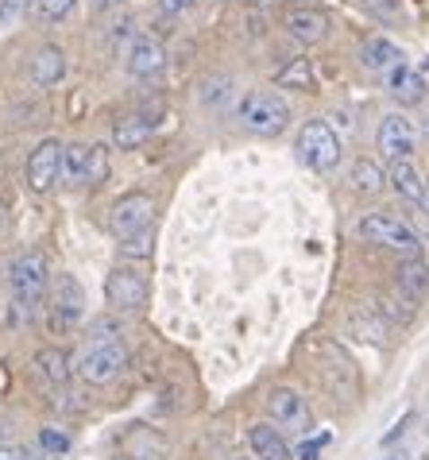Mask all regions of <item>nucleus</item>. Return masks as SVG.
<instances>
[{
  "instance_id": "obj_1",
  "label": "nucleus",
  "mask_w": 429,
  "mask_h": 460,
  "mask_svg": "<svg viewBox=\"0 0 429 460\" xmlns=\"http://www.w3.org/2000/svg\"><path fill=\"white\" fill-rule=\"evenodd\" d=\"M236 117L251 136H283L290 124V105L275 89H251L236 101Z\"/></svg>"
},
{
  "instance_id": "obj_2",
  "label": "nucleus",
  "mask_w": 429,
  "mask_h": 460,
  "mask_svg": "<svg viewBox=\"0 0 429 460\" xmlns=\"http://www.w3.org/2000/svg\"><path fill=\"white\" fill-rule=\"evenodd\" d=\"M8 290H12V302L23 305L28 314L39 310V305L47 302V294H50L47 255L43 252H23V255H16L12 267H8Z\"/></svg>"
},
{
  "instance_id": "obj_3",
  "label": "nucleus",
  "mask_w": 429,
  "mask_h": 460,
  "mask_svg": "<svg viewBox=\"0 0 429 460\" xmlns=\"http://www.w3.org/2000/svg\"><path fill=\"white\" fill-rule=\"evenodd\" d=\"M128 367V349L124 341H105V344H85V349L74 356V376L90 387H105V383H117Z\"/></svg>"
},
{
  "instance_id": "obj_4",
  "label": "nucleus",
  "mask_w": 429,
  "mask_h": 460,
  "mask_svg": "<svg viewBox=\"0 0 429 460\" xmlns=\"http://www.w3.org/2000/svg\"><path fill=\"white\" fill-rule=\"evenodd\" d=\"M356 233H360L363 240H368V244H375V248L398 252L402 260H414V255L422 252L418 233H414V228H410L407 221L390 217V213H368V217H360Z\"/></svg>"
},
{
  "instance_id": "obj_5",
  "label": "nucleus",
  "mask_w": 429,
  "mask_h": 460,
  "mask_svg": "<svg viewBox=\"0 0 429 460\" xmlns=\"http://www.w3.org/2000/svg\"><path fill=\"white\" fill-rule=\"evenodd\" d=\"M298 163L306 171H333L337 163H340V136L333 132V124L329 120H306L302 124V132H298Z\"/></svg>"
},
{
  "instance_id": "obj_6",
  "label": "nucleus",
  "mask_w": 429,
  "mask_h": 460,
  "mask_svg": "<svg viewBox=\"0 0 429 460\" xmlns=\"http://www.w3.org/2000/svg\"><path fill=\"white\" fill-rule=\"evenodd\" d=\"M47 302H50V329H55L58 337H66V333H74V329L82 325V317H85V290H82V283L74 275L62 271V275L50 279Z\"/></svg>"
},
{
  "instance_id": "obj_7",
  "label": "nucleus",
  "mask_w": 429,
  "mask_h": 460,
  "mask_svg": "<svg viewBox=\"0 0 429 460\" xmlns=\"http://www.w3.org/2000/svg\"><path fill=\"white\" fill-rule=\"evenodd\" d=\"M62 178L70 186H101L109 178V147L105 144H66V151H62Z\"/></svg>"
},
{
  "instance_id": "obj_8",
  "label": "nucleus",
  "mask_w": 429,
  "mask_h": 460,
  "mask_svg": "<svg viewBox=\"0 0 429 460\" xmlns=\"http://www.w3.org/2000/svg\"><path fill=\"white\" fill-rule=\"evenodd\" d=\"M109 228L117 240H128V236H140L147 228H155V198L144 194V190H132L112 201L109 209Z\"/></svg>"
},
{
  "instance_id": "obj_9",
  "label": "nucleus",
  "mask_w": 429,
  "mask_h": 460,
  "mask_svg": "<svg viewBox=\"0 0 429 460\" xmlns=\"http://www.w3.org/2000/svg\"><path fill=\"white\" fill-rule=\"evenodd\" d=\"M267 414L275 429L286 433H310L313 429V411L306 402V394H298L294 387H275L267 394Z\"/></svg>"
},
{
  "instance_id": "obj_10",
  "label": "nucleus",
  "mask_w": 429,
  "mask_h": 460,
  "mask_svg": "<svg viewBox=\"0 0 429 460\" xmlns=\"http://www.w3.org/2000/svg\"><path fill=\"white\" fill-rule=\"evenodd\" d=\"M147 279L136 267H112L105 279V298L117 314H136L147 305Z\"/></svg>"
},
{
  "instance_id": "obj_11",
  "label": "nucleus",
  "mask_w": 429,
  "mask_h": 460,
  "mask_svg": "<svg viewBox=\"0 0 429 460\" xmlns=\"http://www.w3.org/2000/svg\"><path fill=\"white\" fill-rule=\"evenodd\" d=\"M380 151L387 159H410L418 151V124L407 112H387L380 120Z\"/></svg>"
},
{
  "instance_id": "obj_12",
  "label": "nucleus",
  "mask_w": 429,
  "mask_h": 460,
  "mask_svg": "<svg viewBox=\"0 0 429 460\" xmlns=\"http://www.w3.org/2000/svg\"><path fill=\"white\" fill-rule=\"evenodd\" d=\"M62 151H66V144H58V139H43V144H35V151L28 155V186L35 190V194H47V190L58 186Z\"/></svg>"
},
{
  "instance_id": "obj_13",
  "label": "nucleus",
  "mask_w": 429,
  "mask_h": 460,
  "mask_svg": "<svg viewBox=\"0 0 429 460\" xmlns=\"http://www.w3.org/2000/svg\"><path fill=\"white\" fill-rule=\"evenodd\" d=\"M124 66H128L132 78H155V74L167 70V47L151 35H136L128 43V55H124Z\"/></svg>"
},
{
  "instance_id": "obj_14",
  "label": "nucleus",
  "mask_w": 429,
  "mask_h": 460,
  "mask_svg": "<svg viewBox=\"0 0 429 460\" xmlns=\"http://www.w3.org/2000/svg\"><path fill=\"white\" fill-rule=\"evenodd\" d=\"M286 31H290V40L294 43L313 47V43L329 40V16H325L321 8H313V4H298V8L286 12Z\"/></svg>"
},
{
  "instance_id": "obj_15",
  "label": "nucleus",
  "mask_w": 429,
  "mask_h": 460,
  "mask_svg": "<svg viewBox=\"0 0 429 460\" xmlns=\"http://www.w3.org/2000/svg\"><path fill=\"white\" fill-rule=\"evenodd\" d=\"M31 372H35V379L43 383V387H50V391H62L70 383V376H74V360H70V352L66 349H39L35 352V360H31Z\"/></svg>"
},
{
  "instance_id": "obj_16",
  "label": "nucleus",
  "mask_w": 429,
  "mask_h": 460,
  "mask_svg": "<svg viewBox=\"0 0 429 460\" xmlns=\"http://www.w3.org/2000/svg\"><path fill=\"white\" fill-rule=\"evenodd\" d=\"M387 186L395 190L398 198L414 201V206H425V174L414 167V159H390V171H387Z\"/></svg>"
},
{
  "instance_id": "obj_17",
  "label": "nucleus",
  "mask_w": 429,
  "mask_h": 460,
  "mask_svg": "<svg viewBox=\"0 0 429 460\" xmlns=\"http://www.w3.org/2000/svg\"><path fill=\"white\" fill-rule=\"evenodd\" d=\"M28 74H31V82L39 85V89L58 85L62 78H66V50L55 47V43H43V47L31 55Z\"/></svg>"
},
{
  "instance_id": "obj_18",
  "label": "nucleus",
  "mask_w": 429,
  "mask_h": 460,
  "mask_svg": "<svg viewBox=\"0 0 429 460\" xmlns=\"http://www.w3.org/2000/svg\"><path fill=\"white\" fill-rule=\"evenodd\" d=\"M248 445L256 453V460H294V449L286 445L283 429H275L271 421H256L248 429Z\"/></svg>"
},
{
  "instance_id": "obj_19",
  "label": "nucleus",
  "mask_w": 429,
  "mask_h": 460,
  "mask_svg": "<svg viewBox=\"0 0 429 460\" xmlns=\"http://www.w3.org/2000/svg\"><path fill=\"white\" fill-rule=\"evenodd\" d=\"M425 89H429L425 78L418 70H410L407 62H398V66L387 74V93H390V101H398V105H422Z\"/></svg>"
},
{
  "instance_id": "obj_20",
  "label": "nucleus",
  "mask_w": 429,
  "mask_h": 460,
  "mask_svg": "<svg viewBox=\"0 0 429 460\" xmlns=\"http://www.w3.org/2000/svg\"><path fill=\"white\" fill-rule=\"evenodd\" d=\"M151 132H155V120L144 117V112H136V117H120L117 128H112V144L120 151H136L140 144H147Z\"/></svg>"
},
{
  "instance_id": "obj_21",
  "label": "nucleus",
  "mask_w": 429,
  "mask_h": 460,
  "mask_svg": "<svg viewBox=\"0 0 429 460\" xmlns=\"http://www.w3.org/2000/svg\"><path fill=\"white\" fill-rule=\"evenodd\" d=\"M360 62L368 70H375V74H390L402 62V50L390 40H383V35H372V40L360 47Z\"/></svg>"
},
{
  "instance_id": "obj_22",
  "label": "nucleus",
  "mask_w": 429,
  "mask_h": 460,
  "mask_svg": "<svg viewBox=\"0 0 429 460\" xmlns=\"http://www.w3.org/2000/svg\"><path fill=\"white\" fill-rule=\"evenodd\" d=\"M395 283H398V290L407 294L410 302H418V298H425V294H429V267L418 260V255H414V260H398Z\"/></svg>"
},
{
  "instance_id": "obj_23",
  "label": "nucleus",
  "mask_w": 429,
  "mask_h": 460,
  "mask_svg": "<svg viewBox=\"0 0 429 460\" xmlns=\"http://www.w3.org/2000/svg\"><path fill=\"white\" fill-rule=\"evenodd\" d=\"M352 186L360 190V194H368V198H375V194H383L387 190V171L380 167V163H372V159H356L352 163Z\"/></svg>"
},
{
  "instance_id": "obj_24",
  "label": "nucleus",
  "mask_w": 429,
  "mask_h": 460,
  "mask_svg": "<svg viewBox=\"0 0 429 460\" xmlns=\"http://www.w3.org/2000/svg\"><path fill=\"white\" fill-rule=\"evenodd\" d=\"M279 85H283V89H310V85H313V66H310V58H290L286 66L279 70Z\"/></svg>"
},
{
  "instance_id": "obj_25",
  "label": "nucleus",
  "mask_w": 429,
  "mask_h": 460,
  "mask_svg": "<svg viewBox=\"0 0 429 460\" xmlns=\"http://www.w3.org/2000/svg\"><path fill=\"white\" fill-rule=\"evenodd\" d=\"M74 4L78 0H28V12L35 20H47V23H58V20H66Z\"/></svg>"
},
{
  "instance_id": "obj_26",
  "label": "nucleus",
  "mask_w": 429,
  "mask_h": 460,
  "mask_svg": "<svg viewBox=\"0 0 429 460\" xmlns=\"http://www.w3.org/2000/svg\"><path fill=\"white\" fill-rule=\"evenodd\" d=\"M151 252H155V228H147V233H140V236L120 240L124 260H151Z\"/></svg>"
},
{
  "instance_id": "obj_27",
  "label": "nucleus",
  "mask_w": 429,
  "mask_h": 460,
  "mask_svg": "<svg viewBox=\"0 0 429 460\" xmlns=\"http://www.w3.org/2000/svg\"><path fill=\"white\" fill-rule=\"evenodd\" d=\"M39 449L50 453V456H62V453L70 449V433L58 429V426H43L39 429Z\"/></svg>"
},
{
  "instance_id": "obj_28",
  "label": "nucleus",
  "mask_w": 429,
  "mask_h": 460,
  "mask_svg": "<svg viewBox=\"0 0 429 460\" xmlns=\"http://www.w3.org/2000/svg\"><path fill=\"white\" fill-rule=\"evenodd\" d=\"M105 341H124V329H120L117 317H97L90 325V341L85 344H105Z\"/></svg>"
},
{
  "instance_id": "obj_29",
  "label": "nucleus",
  "mask_w": 429,
  "mask_h": 460,
  "mask_svg": "<svg viewBox=\"0 0 429 460\" xmlns=\"http://www.w3.org/2000/svg\"><path fill=\"white\" fill-rule=\"evenodd\" d=\"M229 97H232V78H209L201 85V101L206 105H224Z\"/></svg>"
},
{
  "instance_id": "obj_30",
  "label": "nucleus",
  "mask_w": 429,
  "mask_h": 460,
  "mask_svg": "<svg viewBox=\"0 0 429 460\" xmlns=\"http://www.w3.org/2000/svg\"><path fill=\"white\" fill-rule=\"evenodd\" d=\"M329 445V433H318V438H310V441H302L298 449H294V460H321V449Z\"/></svg>"
},
{
  "instance_id": "obj_31",
  "label": "nucleus",
  "mask_w": 429,
  "mask_h": 460,
  "mask_svg": "<svg viewBox=\"0 0 429 460\" xmlns=\"http://www.w3.org/2000/svg\"><path fill=\"white\" fill-rule=\"evenodd\" d=\"M410 421H414V411H407V414H402V418L395 421V426H390V429L383 433V445H390V441H398V438H402V433H407V426H410Z\"/></svg>"
},
{
  "instance_id": "obj_32",
  "label": "nucleus",
  "mask_w": 429,
  "mask_h": 460,
  "mask_svg": "<svg viewBox=\"0 0 429 460\" xmlns=\"http://www.w3.org/2000/svg\"><path fill=\"white\" fill-rule=\"evenodd\" d=\"M197 0H159V12L162 16H179V12H190Z\"/></svg>"
},
{
  "instance_id": "obj_33",
  "label": "nucleus",
  "mask_w": 429,
  "mask_h": 460,
  "mask_svg": "<svg viewBox=\"0 0 429 460\" xmlns=\"http://www.w3.org/2000/svg\"><path fill=\"white\" fill-rule=\"evenodd\" d=\"M0 460H31V453L23 449V445H16V441H4L0 445Z\"/></svg>"
},
{
  "instance_id": "obj_34",
  "label": "nucleus",
  "mask_w": 429,
  "mask_h": 460,
  "mask_svg": "<svg viewBox=\"0 0 429 460\" xmlns=\"http://www.w3.org/2000/svg\"><path fill=\"white\" fill-rule=\"evenodd\" d=\"M12 441V418L8 414H0V445Z\"/></svg>"
},
{
  "instance_id": "obj_35",
  "label": "nucleus",
  "mask_w": 429,
  "mask_h": 460,
  "mask_svg": "<svg viewBox=\"0 0 429 460\" xmlns=\"http://www.w3.org/2000/svg\"><path fill=\"white\" fill-rule=\"evenodd\" d=\"M90 4H93L97 12H109V8H120L124 0H90Z\"/></svg>"
},
{
  "instance_id": "obj_36",
  "label": "nucleus",
  "mask_w": 429,
  "mask_h": 460,
  "mask_svg": "<svg viewBox=\"0 0 429 460\" xmlns=\"http://www.w3.org/2000/svg\"><path fill=\"white\" fill-rule=\"evenodd\" d=\"M248 4H251V8H271L275 0H248Z\"/></svg>"
},
{
  "instance_id": "obj_37",
  "label": "nucleus",
  "mask_w": 429,
  "mask_h": 460,
  "mask_svg": "<svg viewBox=\"0 0 429 460\" xmlns=\"http://www.w3.org/2000/svg\"><path fill=\"white\" fill-rule=\"evenodd\" d=\"M383 460H407V456H402V453H395V456H383Z\"/></svg>"
},
{
  "instance_id": "obj_38",
  "label": "nucleus",
  "mask_w": 429,
  "mask_h": 460,
  "mask_svg": "<svg viewBox=\"0 0 429 460\" xmlns=\"http://www.w3.org/2000/svg\"><path fill=\"white\" fill-rule=\"evenodd\" d=\"M422 132H425V136H429V117H425V124H422Z\"/></svg>"
},
{
  "instance_id": "obj_39",
  "label": "nucleus",
  "mask_w": 429,
  "mask_h": 460,
  "mask_svg": "<svg viewBox=\"0 0 429 460\" xmlns=\"http://www.w3.org/2000/svg\"><path fill=\"white\" fill-rule=\"evenodd\" d=\"M425 213H429V190H425Z\"/></svg>"
},
{
  "instance_id": "obj_40",
  "label": "nucleus",
  "mask_w": 429,
  "mask_h": 460,
  "mask_svg": "<svg viewBox=\"0 0 429 460\" xmlns=\"http://www.w3.org/2000/svg\"><path fill=\"white\" fill-rule=\"evenodd\" d=\"M294 4H310V0H294Z\"/></svg>"
},
{
  "instance_id": "obj_41",
  "label": "nucleus",
  "mask_w": 429,
  "mask_h": 460,
  "mask_svg": "<svg viewBox=\"0 0 429 460\" xmlns=\"http://www.w3.org/2000/svg\"><path fill=\"white\" fill-rule=\"evenodd\" d=\"M232 460H244V456H232Z\"/></svg>"
}]
</instances>
